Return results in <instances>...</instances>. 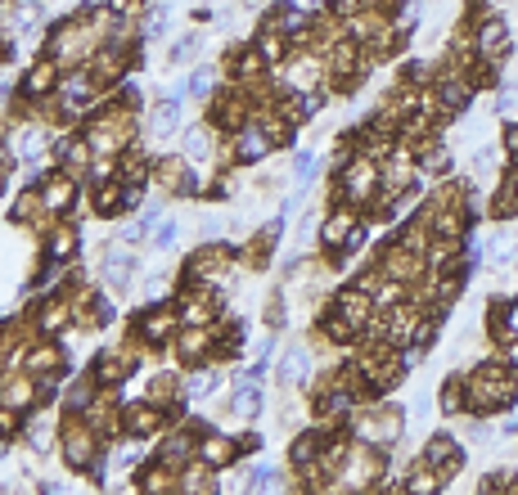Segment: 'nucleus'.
Masks as SVG:
<instances>
[{"mask_svg":"<svg viewBox=\"0 0 518 495\" xmlns=\"http://www.w3.org/2000/svg\"><path fill=\"white\" fill-rule=\"evenodd\" d=\"M464 396H469L473 414H496L518 396V378L500 360H482L473 374H464Z\"/></svg>","mask_w":518,"mask_h":495,"instance_id":"f257e3e1","label":"nucleus"},{"mask_svg":"<svg viewBox=\"0 0 518 495\" xmlns=\"http://www.w3.org/2000/svg\"><path fill=\"white\" fill-rule=\"evenodd\" d=\"M59 459H64L73 473H95L104 459V437L91 428V419H86L82 410H68L64 423H59Z\"/></svg>","mask_w":518,"mask_h":495,"instance_id":"f03ea898","label":"nucleus"},{"mask_svg":"<svg viewBox=\"0 0 518 495\" xmlns=\"http://www.w3.org/2000/svg\"><path fill=\"white\" fill-rule=\"evenodd\" d=\"M352 432H356V441L379 446V450H388V455H392L397 441L406 437V410L392 405V401H379V396H374V405L361 401V410L352 414Z\"/></svg>","mask_w":518,"mask_h":495,"instance_id":"7ed1b4c3","label":"nucleus"},{"mask_svg":"<svg viewBox=\"0 0 518 495\" xmlns=\"http://www.w3.org/2000/svg\"><path fill=\"white\" fill-rule=\"evenodd\" d=\"M100 45H104L100 32L91 27V18H86V14L64 18V23H59L55 32L46 36V54L59 63V68H82V63L91 59Z\"/></svg>","mask_w":518,"mask_h":495,"instance_id":"20e7f679","label":"nucleus"},{"mask_svg":"<svg viewBox=\"0 0 518 495\" xmlns=\"http://www.w3.org/2000/svg\"><path fill=\"white\" fill-rule=\"evenodd\" d=\"M365 234H370L365 230V216L356 212V207L338 203V207H329V216H320L316 239L329 257H347V252H356L365 243Z\"/></svg>","mask_w":518,"mask_h":495,"instance_id":"39448f33","label":"nucleus"},{"mask_svg":"<svg viewBox=\"0 0 518 495\" xmlns=\"http://www.w3.org/2000/svg\"><path fill=\"white\" fill-rule=\"evenodd\" d=\"M334 176H338V185H343V203L356 207V212H370L374 189H379V162L356 153V158H347L343 167H334Z\"/></svg>","mask_w":518,"mask_h":495,"instance_id":"423d86ee","label":"nucleus"},{"mask_svg":"<svg viewBox=\"0 0 518 495\" xmlns=\"http://www.w3.org/2000/svg\"><path fill=\"white\" fill-rule=\"evenodd\" d=\"M433 95H437V108H442V117L451 122V117H464L469 113V104H473V95H478V86H473V77L469 72H460V68H437L433 72Z\"/></svg>","mask_w":518,"mask_h":495,"instance_id":"0eeeda50","label":"nucleus"},{"mask_svg":"<svg viewBox=\"0 0 518 495\" xmlns=\"http://www.w3.org/2000/svg\"><path fill=\"white\" fill-rule=\"evenodd\" d=\"M149 185L172 198H194L199 194V167L185 153H163V158H154V180Z\"/></svg>","mask_w":518,"mask_h":495,"instance_id":"6e6552de","label":"nucleus"},{"mask_svg":"<svg viewBox=\"0 0 518 495\" xmlns=\"http://www.w3.org/2000/svg\"><path fill=\"white\" fill-rule=\"evenodd\" d=\"M379 275L383 279H397V284H419V279L428 275V261H424V252L419 248H410L406 239H392L388 248L379 252Z\"/></svg>","mask_w":518,"mask_h":495,"instance_id":"1a4fd4ad","label":"nucleus"},{"mask_svg":"<svg viewBox=\"0 0 518 495\" xmlns=\"http://www.w3.org/2000/svg\"><path fill=\"white\" fill-rule=\"evenodd\" d=\"M253 113H257V104H253V99H248L239 86L217 90V95H212V104H208V122L217 126L221 135H235L239 126L253 122Z\"/></svg>","mask_w":518,"mask_h":495,"instance_id":"9d476101","label":"nucleus"},{"mask_svg":"<svg viewBox=\"0 0 518 495\" xmlns=\"http://www.w3.org/2000/svg\"><path fill=\"white\" fill-rule=\"evenodd\" d=\"M167 423H172V410L158 401H131L122 405V437H136V441H154L158 432H167Z\"/></svg>","mask_w":518,"mask_h":495,"instance_id":"9b49d317","label":"nucleus"},{"mask_svg":"<svg viewBox=\"0 0 518 495\" xmlns=\"http://www.w3.org/2000/svg\"><path fill=\"white\" fill-rule=\"evenodd\" d=\"M275 144L266 140V131L257 122L239 126L235 135H230V144H221V162H230V167H257L262 158H271Z\"/></svg>","mask_w":518,"mask_h":495,"instance_id":"f8f14e48","label":"nucleus"},{"mask_svg":"<svg viewBox=\"0 0 518 495\" xmlns=\"http://www.w3.org/2000/svg\"><path fill=\"white\" fill-rule=\"evenodd\" d=\"M136 338L140 342H149V347H167V342L176 338V329H181V315H176V306H167V302H149L145 311L136 315Z\"/></svg>","mask_w":518,"mask_h":495,"instance_id":"ddd939ff","label":"nucleus"},{"mask_svg":"<svg viewBox=\"0 0 518 495\" xmlns=\"http://www.w3.org/2000/svg\"><path fill=\"white\" fill-rule=\"evenodd\" d=\"M41 198H46L50 216H68L82 203V180L68 176L64 167H50V176H41Z\"/></svg>","mask_w":518,"mask_h":495,"instance_id":"4468645a","label":"nucleus"},{"mask_svg":"<svg viewBox=\"0 0 518 495\" xmlns=\"http://www.w3.org/2000/svg\"><path fill=\"white\" fill-rule=\"evenodd\" d=\"M419 455L433 464V473L442 477V486L464 468V446H460V437H451V432H433V437L424 441V450H419Z\"/></svg>","mask_w":518,"mask_h":495,"instance_id":"2eb2a0df","label":"nucleus"},{"mask_svg":"<svg viewBox=\"0 0 518 495\" xmlns=\"http://www.w3.org/2000/svg\"><path fill=\"white\" fill-rule=\"evenodd\" d=\"M469 27H473V50H478V59H487V63H500L509 54V45H514L500 14H482L478 23H469Z\"/></svg>","mask_w":518,"mask_h":495,"instance_id":"dca6fc26","label":"nucleus"},{"mask_svg":"<svg viewBox=\"0 0 518 495\" xmlns=\"http://www.w3.org/2000/svg\"><path fill=\"white\" fill-rule=\"evenodd\" d=\"M334 311L343 315L356 333H365L374 324V315H379V306H374V297L365 293L361 284H347V288H338V293H334Z\"/></svg>","mask_w":518,"mask_h":495,"instance_id":"f3484780","label":"nucleus"},{"mask_svg":"<svg viewBox=\"0 0 518 495\" xmlns=\"http://www.w3.org/2000/svg\"><path fill=\"white\" fill-rule=\"evenodd\" d=\"M59 423H64V419H59V414L50 410L46 401H41L37 410H28V414H23V441H28V446L41 455V450L59 446Z\"/></svg>","mask_w":518,"mask_h":495,"instance_id":"a211bd4d","label":"nucleus"},{"mask_svg":"<svg viewBox=\"0 0 518 495\" xmlns=\"http://www.w3.org/2000/svg\"><path fill=\"white\" fill-rule=\"evenodd\" d=\"M23 369H32L37 378H59L68 369V356H64V347H59V342L32 338L28 351H23Z\"/></svg>","mask_w":518,"mask_h":495,"instance_id":"6ab92c4d","label":"nucleus"},{"mask_svg":"<svg viewBox=\"0 0 518 495\" xmlns=\"http://www.w3.org/2000/svg\"><path fill=\"white\" fill-rule=\"evenodd\" d=\"M185 158L194 162V167H208V162H221V131L203 117V122H194L190 131H185Z\"/></svg>","mask_w":518,"mask_h":495,"instance_id":"aec40b11","label":"nucleus"},{"mask_svg":"<svg viewBox=\"0 0 518 495\" xmlns=\"http://www.w3.org/2000/svg\"><path fill=\"white\" fill-rule=\"evenodd\" d=\"M55 167H64L68 176L86 180V176H91V167H95V149H91V140H86V135H68V140H59Z\"/></svg>","mask_w":518,"mask_h":495,"instance_id":"412c9836","label":"nucleus"},{"mask_svg":"<svg viewBox=\"0 0 518 495\" xmlns=\"http://www.w3.org/2000/svg\"><path fill=\"white\" fill-rule=\"evenodd\" d=\"M176 131H181V95L154 99V108H149V117H145V135H154V140H172Z\"/></svg>","mask_w":518,"mask_h":495,"instance_id":"4be33fe9","label":"nucleus"},{"mask_svg":"<svg viewBox=\"0 0 518 495\" xmlns=\"http://www.w3.org/2000/svg\"><path fill=\"white\" fill-rule=\"evenodd\" d=\"M59 77H64V68H59V63L46 54V59H37L28 72H23V86L19 90L28 99H50L59 90Z\"/></svg>","mask_w":518,"mask_h":495,"instance_id":"5701e85b","label":"nucleus"},{"mask_svg":"<svg viewBox=\"0 0 518 495\" xmlns=\"http://www.w3.org/2000/svg\"><path fill=\"white\" fill-rule=\"evenodd\" d=\"M194 455L203 459V464H212V468H235L239 464V446L226 437V432H203L199 441H194Z\"/></svg>","mask_w":518,"mask_h":495,"instance_id":"b1692460","label":"nucleus"},{"mask_svg":"<svg viewBox=\"0 0 518 495\" xmlns=\"http://www.w3.org/2000/svg\"><path fill=\"white\" fill-rule=\"evenodd\" d=\"M77 248H82V234H77L73 225L55 221V225L46 230V261H50V266H73V261H77Z\"/></svg>","mask_w":518,"mask_h":495,"instance_id":"393cba45","label":"nucleus"},{"mask_svg":"<svg viewBox=\"0 0 518 495\" xmlns=\"http://www.w3.org/2000/svg\"><path fill=\"white\" fill-rule=\"evenodd\" d=\"M158 459H163L167 468H176V473H181V468L194 459V428L158 432Z\"/></svg>","mask_w":518,"mask_h":495,"instance_id":"a878e982","label":"nucleus"},{"mask_svg":"<svg viewBox=\"0 0 518 495\" xmlns=\"http://www.w3.org/2000/svg\"><path fill=\"white\" fill-rule=\"evenodd\" d=\"M131 279H136V257H131L122 243H109V248H104V284L131 288Z\"/></svg>","mask_w":518,"mask_h":495,"instance_id":"bb28decb","label":"nucleus"},{"mask_svg":"<svg viewBox=\"0 0 518 495\" xmlns=\"http://www.w3.org/2000/svg\"><path fill=\"white\" fill-rule=\"evenodd\" d=\"M91 207L95 216H122L127 212V198H122V180L118 176H104L91 185Z\"/></svg>","mask_w":518,"mask_h":495,"instance_id":"cd10ccee","label":"nucleus"},{"mask_svg":"<svg viewBox=\"0 0 518 495\" xmlns=\"http://www.w3.org/2000/svg\"><path fill=\"white\" fill-rule=\"evenodd\" d=\"M136 491H149V495H172V491H181V473H176V468H167L163 459H154V464L140 468Z\"/></svg>","mask_w":518,"mask_h":495,"instance_id":"c85d7f7f","label":"nucleus"},{"mask_svg":"<svg viewBox=\"0 0 518 495\" xmlns=\"http://www.w3.org/2000/svg\"><path fill=\"white\" fill-rule=\"evenodd\" d=\"M311 369H316V360H311V351L293 342V347L280 356V383L293 392V387H298V383H307V378H311Z\"/></svg>","mask_w":518,"mask_h":495,"instance_id":"c756f323","label":"nucleus"},{"mask_svg":"<svg viewBox=\"0 0 518 495\" xmlns=\"http://www.w3.org/2000/svg\"><path fill=\"white\" fill-rule=\"evenodd\" d=\"M217 473H221V468L203 464V459H199V455H194V459H190V464H185V468H181V491H199V495H212V491H221Z\"/></svg>","mask_w":518,"mask_h":495,"instance_id":"7c9ffc66","label":"nucleus"},{"mask_svg":"<svg viewBox=\"0 0 518 495\" xmlns=\"http://www.w3.org/2000/svg\"><path fill=\"white\" fill-rule=\"evenodd\" d=\"M257 414H262V387H257V383H244L235 396H230V419L253 423Z\"/></svg>","mask_w":518,"mask_h":495,"instance_id":"2f4dec72","label":"nucleus"},{"mask_svg":"<svg viewBox=\"0 0 518 495\" xmlns=\"http://www.w3.org/2000/svg\"><path fill=\"white\" fill-rule=\"evenodd\" d=\"M437 410H442L446 419L469 410V396H464V374H451L442 387H437Z\"/></svg>","mask_w":518,"mask_h":495,"instance_id":"473e14b6","label":"nucleus"},{"mask_svg":"<svg viewBox=\"0 0 518 495\" xmlns=\"http://www.w3.org/2000/svg\"><path fill=\"white\" fill-rule=\"evenodd\" d=\"M406 491H415V495H433V491H442V477L433 473V464H428L424 455H415V464L406 468Z\"/></svg>","mask_w":518,"mask_h":495,"instance_id":"72a5a7b5","label":"nucleus"},{"mask_svg":"<svg viewBox=\"0 0 518 495\" xmlns=\"http://www.w3.org/2000/svg\"><path fill=\"white\" fill-rule=\"evenodd\" d=\"M217 387V369L194 365V374H181V396L185 401H203V396Z\"/></svg>","mask_w":518,"mask_h":495,"instance_id":"f704fd0d","label":"nucleus"},{"mask_svg":"<svg viewBox=\"0 0 518 495\" xmlns=\"http://www.w3.org/2000/svg\"><path fill=\"white\" fill-rule=\"evenodd\" d=\"M185 95H194V99L217 95V68H194L190 77H185Z\"/></svg>","mask_w":518,"mask_h":495,"instance_id":"c9c22d12","label":"nucleus"},{"mask_svg":"<svg viewBox=\"0 0 518 495\" xmlns=\"http://www.w3.org/2000/svg\"><path fill=\"white\" fill-rule=\"evenodd\" d=\"M176 234H181V221H172V216H163V221L154 225V230H149V243H154L158 252H167L176 243Z\"/></svg>","mask_w":518,"mask_h":495,"instance_id":"e433bc0d","label":"nucleus"},{"mask_svg":"<svg viewBox=\"0 0 518 495\" xmlns=\"http://www.w3.org/2000/svg\"><path fill=\"white\" fill-rule=\"evenodd\" d=\"M280 468H271V464H257L253 468V482H248V491H280Z\"/></svg>","mask_w":518,"mask_h":495,"instance_id":"4c0bfd02","label":"nucleus"},{"mask_svg":"<svg viewBox=\"0 0 518 495\" xmlns=\"http://www.w3.org/2000/svg\"><path fill=\"white\" fill-rule=\"evenodd\" d=\"M199 50H203V41L194 32H185L181 41L172 45V63H194V59H199Z\"/></svg>","mask_w":518,"mask_h":495,"instance_id":"58836bf2","label":"nucleus"},{"mask_svg":"<svg viewBox=\"0 0 518 495\" xmlns=\"http://www.w3.org/2000/svg\"><path fill=\"white\" fill-rule=\"evenodd\" d=\"M293 176H298L302 185H311V176H316V153H311V149L293 153Z\"/></svg>","mask_w":518,"mask_h":495,"instance_id":"ea45409f","label":"nucleus"},{"mask_svg":"<svg viewBox=\"0 0 518 495\" xmlns=\"http://www.w3.org/2000/svg\"><path fill=\"white\" fill-rule=\"evenodd\" d=\"M365 5H370V0H329V14H334V18H343V23H347V18H352V14H361Z\"/></svg>","mask_w":518,"mask_h":495,"instance_id":"a19ab883","label":"nucleus"},{"mask_svg":"<svg viewBox=\"0 0 518 495\" xmlns=\"http://www.w3.org/2000/svg\"><path fill=\"white\" fill-rule=\"evenodd\" d=\"M14 360V329L10 324H0V369Z\"/></svg>","mask_w":518,"mask_h":495,"instance_id":"79ce46f5","label":"nucleus"},{"mask_svg":"<svg viewBox=\"0 0 518 495\" xmlns=\"http://www.w3.org/2000/svg\"><path fill=\"white\" fill-rule=\"evenodd\" d=\"M370 5H374V0H370Z\"/></svg>","mask_w":518,"mask_h":495,"instance_id":"37998d69","label":"nucleus"}]
</instances>
